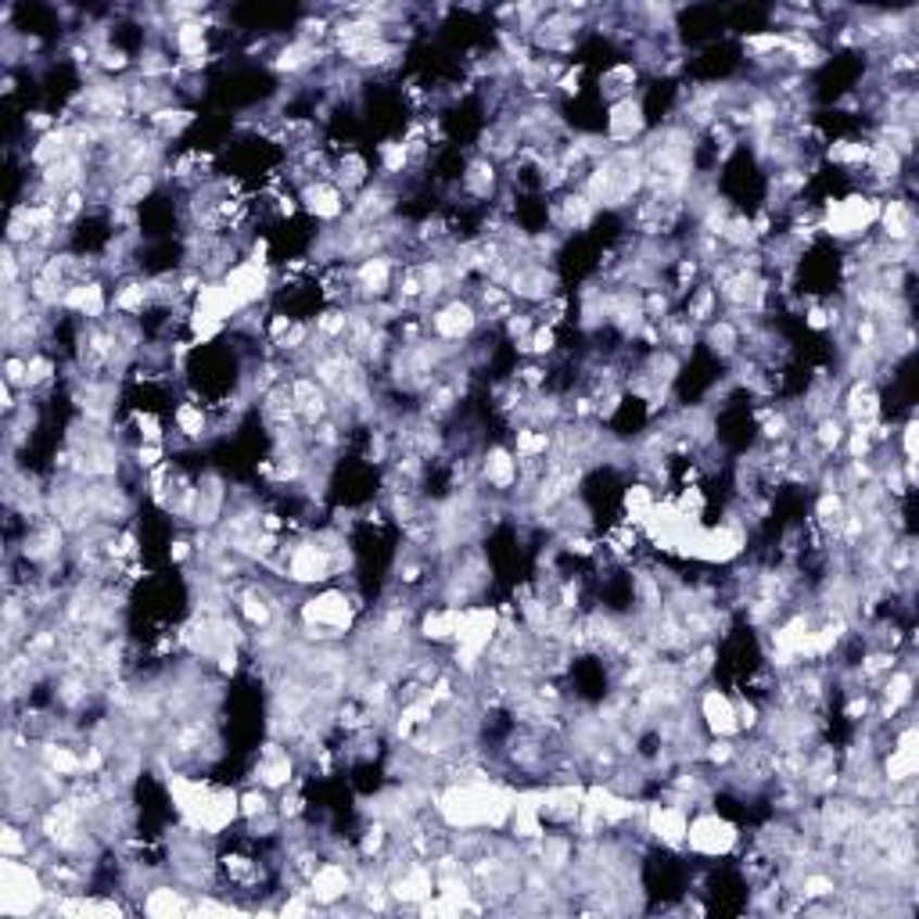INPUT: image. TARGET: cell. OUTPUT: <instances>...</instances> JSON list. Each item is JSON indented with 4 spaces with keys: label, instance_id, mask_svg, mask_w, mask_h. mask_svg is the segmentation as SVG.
<instances>
[{
    "label": "cell",
    "instance_id": "cell-47",
    "mask_svg": "<svg viewBox=\"0 0 919 919\" xmlns=\"http://www.w3.org/2000/svg\"><path fill=\"white\" fill-rule=\"evenodd\" d=\"M166 557H169V564H191V561H198V553H194V539L191 536H176V539H169V550H166Z\"/></svg>",
    "mask_w": 919,
    "mask_h": 919
},
{
    "label": "cell",
    "instance_id": "cell-34",
    "mask_svg": "<svg viewBox=\"0 0 919 919\" xmlns=\"http://www.w3.org/2000/svg\"><path fill=\"white\" fill-rule=\"evenodd\" d=\"M844 514H847V500L841 492H819L816 506H811V528L822 532V539H830L836 528H841Z\"/></svg>",
    "mask_w": 919,
    "mask_h": 919
},
{
    "label": "cell",
    "instance_id": "cell-42",
    "mask_svg": "<svg viewBox=\"0 0 919 919\" xmlns=\"http://www.w3.org/2000/svg\"><path fill=\"white\" fill-rule=\"evenodd\" d=\"M129 431L137 435V442H162L166 445V439H169L166 420H162L155 410H134V414H129Z\"/></svg>",
    "mask_w": 919,
    "mask_h": 919
},
{
    "label": "cell",
    "instance_id": "cell-8",
    "mask_svg": "<svg viewBox=\"0 0 919 919\" xmlns=\"http://www.w3.org/2000/svg\"><path fill=\"white\" fill-rule=\"evenodd\" d=\"M299 754H294L288 744H280V740L269 737L263 747H259L255 754V765H252V772H249V780L259 783V786H266V791H274L280 794L285 786L294 783V776H299Z\"/></svg>",
    "mask_w": 919,
    "mask_h": 919
},
{
    "label": "cell",
    "instance_id": "cell-13",
    "mask_svg": "<svg viewBox=\"0 0 919 919\" xmlns=\"http://www.w3.org/2000/svg\"><path fill=\"white\" fill-rule=\"evenodd\" d=\"M646 104L640 93H632L626 101H615L607 104V123H604V137L610 140L615 148H629V144H640L646 137Z\"/></svg>",
    "mask_w": 919,
    "mask_h": 919
},
{
    "label": "cell",
    "instance_id": "cell-41",
    "mask_svg": "<svg viewBox=\"0 0 919 919\" xmlns=\"http://www.w3.org/2000/svg\"><path fill=\"white\" fill-rule=\"evenodd\" d=\"M517 352H521L525 360H543V363H550L553 356H557L561 352V341H557V331H553V327H546V324H539L532 335H528L521 345H514Z\"/></svg>",
    "mask_w": 919,
    "mask_h": 919
},
{
    "label": "cell",
    "instance_id": "cell-40",
    "mask_svg": "<svg viewBox=\"0 0 919 919\" xmlns=\"http://www.w3.org/2000/svg\"><path fill=\"white\" fill-rule=\"evenodd\" d=\"M37 841H40V833L33 830V827H22V822L4 819V830H0V855H8V858H26Z\"/></svg>",
    "mask_w": 919,
    "mask_h": 919
},
{
    "label": "cell",
    "instance_id": "cell-20",
    "mask_svg": "<svg viewBox=\"0 0 919 919\" xmlns=\"http://www.w3.org/2000/svg\"><path fill=\"white\" fill-rule=\"evenodd\" d=\"M144 916H155V919H169V916H187L194 909V898H191V891L184 887V883H176L173 877L166 880H155L148 887V894L140 898L137 905Z\"/></svg>",
    "mask_w": 919,
    "mask_h": 919
},
{
    "label": "cell",
    "instance_id": "cell-36",
    "mask_svg": "<svg viewBox=\"0 0 919 919\" xmlns=\"http://www.w3.org/2000/svg\"><path fill=\"white\" fill-rule=\"evenodd\" d=\"M349 316H352L349 305H324V310L313 316V335L327 341V345H338V341L345 338Z\"/></svg>",
    "mask_w": 919,
    "mask_h": 919
},
{
    "label": "cell",
    "instance_id": "cell-25",
    "mask_svg": "<svg viewBox=\"0 0 919 919\" xmlns=\"http://www.w3.org/2000/svg\"><path fill=\"white\" fill-rule=\"evenodd\" d=\"M331 180L341 187V191H345V198L352 202V198H356L363 187L374 180L370 159L363 155V151H356V148H341L338 159H335V176H331Z\"/></svg>",
    "mask_w": 919,
    "mask_h": 919
},
{
    "label": "cell",
    "instance_id": "cell-33",
    "mask_svg": "<svg viewBox=\"0 0 919 919\" xmlns=\"http://www.w3.org/2000/svg\"><path fill=\"white\" fill-rule=\"evenodd\" d=\"M194 123H198L194 109H187V104H169V109H162V112L151 115L144 126H151L162 140H166V144H173V140H180Z\"/></svg>",
    "mask_w": 919,
    "mask_h": 919
},
{
    "label": "cell",
    "instance_id": "cell-11",
    "mask_svg": "<svg viewBox=\"0 0 919 919\" xmlns=\"http://www.w3.org/2000/svg\"><path fill=\"white\" fill-rule=\"evenodd\" d=\"M596 216H600V209L589 202V198L579 191V187H571V191H561V194L550 202V209H546L550 230H557L564 241H568L571 234H582V230L593 227Z\"/></svg>",
    "mask_w": 919,
    "mask_h": 919
},
{
    "label": "cell",
    "instance_id": "cell-15",
    "mask_svg": "<svg viewBox=\"0 0 919 919\" xmlns=\"http://www.w3.org/2000/svg\"><path fill=\"white\" fill-rule=\"evenodd\" d=\"M299 205L305 216L327 223V227H338L349 216V198L335 180H310L305 187H299Z\"/></svg>",
    "mask_w": 919,
    "mask_h": 919
},
{
    "label": "cell",
    "instance_id": "cell-44",
    "mask_svg": "<svg viewBox=\"0 0 919 919\" xmlns=\"http://www.w3.org/2000/svg\"><path fill=\"white\" fill-rule=\"evenodd\" d=\"M500 327H503V338L511 341V345H521V341L539 327V316H536V310H514Z\"/></svg>",
    "mask_w": 919,
    "mask_h": 919
},
{
    "label": "cell",
    "instance_id": "cell-17",
    "mask_svg": "<svg viewBox=\"0 0 919 919\" xmlns=\"http://www.w3.org/2000/svg\"><path fill=\"white\" fill-rule=\"evenodd\" d=\"M352 866L338 863V858H324L320 869L310 877V898L320 905V909H338L341 902L352 898Z\"/></svg>",
    "mask_w": 919,
    "mask_h": 919
},
{
    "label": "cell",
    "instance_id": "cell-22",
    "mask_svg": "<svg viewBox=\"0 0 919 919\" xmlns=\"http://www.w3.org/2000/svg\"><path fill=\"white\" fill-rule=\"evenodd\" d=\"M173 435H180V439L191 445H202L212 439V410L202 403V399H180V403L173 406Z\"/></svg>",
    "mask_w": 919,
    "mask_h": 919
},
{
    "label": "cell",
    "instance_id": "cell-26",
    "mask_svg": "<svg viewBox=\"0 0 919 919\" xmlns=\"http://www.w3.org/2000/svg\"><path fill=\"white\" fill-rule=\"evenodd\" d=\"M640 65L632 62V58H621V62L615 65H607L604 73L596 76V90H600V98H604L607 104H615V101H626L635 93V87H640Z\"/></svg>",
    "mask_w": 919,
    "mask_h": 919
},
{
    "label": "cell",
    "instance_id": "cell-19",
    "mask_svg": "<svg viewBox=\"0 0 919 919\" xmlns=\"http://www.w3.org/2000/svg\"><path fill=\"white\" fill-rule=\"evenodd\" d=\"M230 511V481L219 470H202L198 475V506H194V528H219V521Z\"/></svg>",
    "mask_w": 919,
    "mask_h": 919
},
{
    "label": "cell",
    "instance_id": "cell-46",
    "mask_svg": "<svg viewBox=\"0 0 919 919\" xmlns=\"http://www.w3.org/2000/svg\"><path fill=\"white\" fill-rule=\"evenodd\" d=\"M241 651L244 646H219L216 657H212V671H216L219 679H230V676H238L241 671Z\"/></svg>",
    "mask_w": 919,
    "mask_h": 919
},
{
    "label": "cell",
    "instance_id": "cell-21",
    "mask_svg": "<svg viewBox=\"0 0 919 919\" xmlns=\"http://www.w3.org/2000/svg\"><path fill=\"white\" fill-rule=\"evenodd\" d=\"M841 420L844 424H873L883 417V403H880V388L877 381H847L841 392Z\"/></svg>",
    "mask_w": 919,
    "mask_h": 919
},
{
    "label": "cell",
    "instance_id": "cell-43",
    "mask_svg": "<svg viewBox=\"0 0 919 919\" xmlns=\"http://www.w3.org/2000/svg\"><path fill=\"white\" fill-rule=\"evenodd\" d=\"M238 808H241V822L244 819H255V816H266V811H274L277 808V801H274V791H266V786H244L241 797H238Z\"/></svg>",
    "mask_w": 919,
    "mask_h": 919
},
{
    "label": "cell",
    "instance_id": "cell-29",
    "mask_svg": "<svg viewBox=\"0 0 919 919\" xmlns=\"http://www.w3.org/2000/svg\"><path fill=\"white\" fill-rule=\"evenodd\" d=\"M194 310L216 316L223 324H234L241 313V302L234 299V291L223 285V280H205V288L198 291V299H194Z\"/></svg>",
    "mask_w": 919,
    "mask_h": 919
},
{
    "label": "cell",
    "instance_id": "cell-48",
    "mask_svg": "<svg viewBox=\"0 0 919 919\" xmlns=\"http://www.w3.org/2000/svg\"><path fill=\"white\" fill-rule=\"evenodd\" d=\"M26 356H8L4 360V385L18 388V392H26Z\"/></svg>",
    "mask_w": 919,
    "mask_h": 919
},
{
    "label": "cell",
    "instance_id": "cell-45",
    "mask_svg": "<svg viewBox=\"0 0 919 919\" xmlns=\"http://www.w3.org/2000/svg\"><path fill=\"white\" fill-rule=\"evenodd\" d=\"M582 79H586V62H568V68L561 73V79L553 84V93L557 98H579L582 93Z\"/></svg>",
    "mask_w": 919,
    "mask_h": 919
},
{
    "label": "cell",
    "instance_id": "cell-27",
    "mask_svg": "<svg viewBox=\"0 0 919 919\" xmlns=\"http://www.w3.org/2000/svg\"><path fill=\"white\" fill-rule=\"evenodd\" d=\"M536 863L553 877H564L575 866V833L568 830H546L539 836V855Z\"/></svg>",
    "mask_w": 919,
    "mask_h": 919
},
{
    "label": "cell",
    "instance_id": "cell-1",
    "mask_svg": "<svg viewBox=\"0 0 919 919\" xmlns=\"http://www.w3.org/2000/svg\"><path fill=\"white\" fill-rule=\"evenodd\" d=\"M54 887L47 883L43 869H37L29 858H8L0 863V916L26 919L47 912Z\"/></svg>",
    "mask_w": 919,
    "mask_h": 919
},
{
    "label": "cell",
    "instance_id": "cell-18",
    "mask_svg": "<svg viewBox=\"0 0 919 919\" xmlns=\"http://www.w3.org/2000/svg\"><path fill=\"white\" fill-rule=\"evenodd\" d=\"M877 227H880L877 238H883V241H891V244H916V227H919V219H916L912 198H905V194H887V198H880Z\"/></svg>",
    "mask_w": 919,
    "mask_h": 919
},
{
    "label": "cell",
    "instance_id": "cell-24",
    "mask_svg": "<svg viewBox=\"0 0 919 919\" xmlns=\"http://www.w3.org/2000/svg\"><path fill=\"white\" fill-rule=\"evenodd\" d=\"M701 341L708 345L712 356L722 363H733L737 356H744V331H740V324L726 313L715 316L708 327H701Z\"/></svg>",
    "mask_w": 919,
    "mask_h": 919
},
{
    "label": "cell",
    "instance_id": "cell-4",
    "mask_svg": "<svg viewBox=\"0 0 919 919\" xmlns=\"http://www.w3.org/2000/svg\"><path fill=\"white\" fill-rule=\"evenodd\" d=\"M744 833L729 816H722L715 805L690 811V827H687V852L697 858H729L737 855Z\"/></svg>",
    "mask_w": 919,
    "mask_h": 919
},
{
    "label": "cell",
    "instance_id": "cell-14",
    "mask_svg": "<svg viewBox=\"0 0 919 919\" xmlns=\"http://www.w3.org/2000/svg\"><path fill=\"white\" fill-rule=\"evenodd\" d=\"M388 894H392V905H403V909H417L420 902H428L435 894V869L428 858H410L399 873L388 877Z\"/></svg>",
    "mask_w": 919,
    "mask_h": 919
},
{
    "label": "cell",
    "instance_id": "cell-23",
    "mask_svg": "<svg viewBox=\"0 0 919 919\" xmlns=\"http://www.w3.org/2000/svg\"><path fill=\"white\" fill-rule=\"evenodd\" d=\"M460 615H464V607H453V604L424 607L420 618H417V640L428 643V646H453L456 629H460Z\"/></svg>",
    "mask_w": 919,
    "mask_h": 919
},
{
    "label": "cell",
    "instance_id": "cell-28",
    "mask_svg": "<svg viewBox=\"0 0 919 919\" xmlns=\"http://www.w3.org/2000/svg\"><path fill=\"white\" fill-rule=\"evenodd\" d=\"M822 159L830 162V166L844 169L858 176L866 169V159H869V137H841V140H830L827 148H822Z\"/></svg>",
    "mask_w": 919,
    "mask_h": 919
},
{
    "label": "cell",
    "instance_id": "cell-32",
    "mask_svg": "<svg viewBox=\"0 0 919 919\" xmlns=\"http://www.w3.org/2000/svg\"><path fill=\"white\" fill-rule=\"evenodd\" d=\"M657 506V492L646 486V481H632V486L621 489V521L632 528H643L646 517L654 514Z\"/></svg>",
    "mask_w": 919,
    "mask_h": 919
},
{
    "label": "cell",
    "instance_id": "cell-39",
    "mask_svg": "<svg viewBox=\"0 0 919 919\" xmlns=\"http://www.w3.org/2000/svg\"><path fill=\"white\" fill-rule=\"evenodd\" d=\"M550 445H553V431H543V428H528V424H521V428H514V442H511V450L517 460H543L550 453Z\"/></svg>",
    "mask_w": 919,
    "mask_h": 919
},
{
    "label": "cell",
    "instance_id": "cell-16",
    "mask_svg": "<svg viewBox=\"0 0 919 919\" xmlns=\"http://www.w3.org/2000/svg\"><path fill=\"white\" fill-rule=\"evenodd\" d=\"M500 187H503V173H500L496 162L486 159V155H470L464 162V173H460V180H456V191L464 194L470 205H492L500 194Z\"/></svg>",
    "mask_w": 919,
    "mask_h": 919
},
{
    "label": "cell",
    "instance_id": "cell-2",
    "mask_svg": "<svg viewBox=\"0 0 919 919\" xmlns=\"http://www.w3.org/2000/svg\"><path fill=\"white\" fill-rule=\"evenodd\" d=\"M877 216H880V198L855 187L852 194L827 198L819 205V234H827V238L841 244H855L869 238V230L877 227Z\"/></svg>",
    "mask_w": 919,
    "mask_h": 919
},
{
    "label": "cell",
    "instance_id": "cell-5",
    "mask_svg": "<svg viewBox=\"0 0 919 919\" xmlns=\"http://www.w3.org/2000/svg\"><path fill=\"white\" fill-rule=\"evenodd\" d=\"M420 320L428 327V338H439L445 345H464V341H470L481 331V313L467 294L439 302L431 313H424Z\"/></svg>",
    "mask_w": 919,
    "mask_h": 919
},
{
    "label": "cell",
    "instance_id": "cell-38",
    "mask_svg": "<svg viewBox=\"0 0 919 919\" xmlns=\"http://www.w3.org/2000/svg\"><path fill=\"white\" fill-rule=\"evenodd\" d=\"M26 363H29V367H26V395H40V392H47V388L58 381V360L47 349L26 356Z\"/></svg>",
    "mask_w": 919,
    "mask_h": 919
},
{
    "label": "cell",
    "instance_id": "cell-31",
    "mask_svg": "<svg viewBox=\"0 0 919 919\" xmlns=\"http://www.w3.org/2000/svg\"><path fill=\"white\" fill-rule=\"evenodd\" d=\"M880 776L887 780V786L909 783L919 776V747H883L880 751Z\"/></svg>",
    "mask_w": 919,
    "mask_h": 919
},
{
    "label": "cell",
    "instance_id": "cell-37",
    "mask_svg": "<svg viewBox=\"0 0 919 919\" xmlns=\"http://www.w3.org/2000/svg\"><path fill=\"white\" fill-rule=\"evenodd\" d=\"M811 442L819 445V453L822 456H836L841 453V445H844V435H847V424L841 420V414H830V417H819V420H811Z\"/></svg>",
    "mask_w": 919,
    "mask_h": 919
},
{
    "label": "cell",
    "instance_id": "cell-35",
    "mask_svg": "<svg viewBox=\"0 0 919 919\" xmlns=\"http://www.w3.org/2000/svg\"><path fill=\"white\" fill-rule=\"evenodd\" d=\"M377 169H381L385 180L403 184L410 176V151L403 144V137H388L377 144Z\"/></svg>",
    "mask_w": 919,
    "mask_h": 919
},
{
    "label": "cell",
    "instance_id": "cell-7",
    "mask_svg": "<svg viewBox=\"0 0 919 919\" xmlns=\"http://www.w3.org/2000/svg\"><path fill=\"white\" fill-rule=\"evenodd\" d=\"M643 827L654 844L668 847V852H687V827H690V808L676 805V801H646L643 808Z\"/></svg>",
    "mask_w": 919,
    "mask_h": 919
},
{
    "label": "cell",
    "instance_id": "cell-3",
    "mask_svg": "<svg viewBox=\"0 0 919 919\" xmlns=\"http://www.w3.org/2000/svg\"><path fill=\"white\" fill-rule=\"evenodd\" d=\"M280 561H285V575L291 586L299 589H316L335 582V557L313 539V532L305 536H285L280 546Z\"/></svg>",
    "mask_w": 919,
    "mask_h": 919
},
{
    "label": "cell",
    "instance_id": "cell-6",
    "mask_svg": "<svg viewBox=\"0 0 919 919\" xmlns=\"http://www.w3.org/2000/svg\"><path fill=\"white\" fill-rule=\"evenodd\" d=\"M395 274H399V259L392 252L352 263V305H370V302L392 299Z\"/></svg>",
    "mask_w": 919,
    "mask_h": 919
},
{
    "label": "cell",
    "instance_id": "cell-30",
    "mask_svg": "<svg viewBox=\"0 0 919 919\" xmlns=\"http://www.w3.org/2000/svg\"><path fill=\"white\" fill-rule=\"evenodd\" d=\"M679 313L693 327H708L715 316H722V305H718V291L712 288V280H701L697 288H690L687 299L679 302Z\"/></svg>",
    "mask_w": 919,
    "mask_h": 919
},
{
    "label": "cell",
    "instance_id": "cell-9",
    "mask_svg": "<svg viewBox=\"0 0 919 919\" xmlns=\"http://www.w3.org/2000/svg\"><path fill=\"white\" fill-rule=\"evenodd\" d=\"M693 712H697L708 737H740L737 697L722 687H701L693 693Z\"/></svg>",
    "mask_w": 919,
    "mask_h": 919
},
{
    "label": "cell",
    "instance_id": "cell-10",
    "mask_svg": "<svg viewBox=\"0 0 919 919\" xmlns=\"http://www.w3.org/2000/svg\"><path fill=\"white\" fill-rule=\"evenodd\" d=\"M223 285L234 291V299L241 302V310L269 302V294L277 291V269L274 266H255L249 259L230 266V274L223 277Z\"/></svg>",
    "mask_w": 919,
    "mask_h": 919
},
{
    "label": "cell",
    "instance_id": "cell-12",
    "mask_svg": "<svg viewBox=\"0 0 919 919\" xmlns=\"http://www.w3.org/2000/svg\"><path fill=\"white\" fill-rule=\"evenodd\" d=\"M517 478H521V464H517V456L511 445H489V450H481L478 456V486L489 489V496H511L517 489Z\"/></svg>",
    "mask_w": 919,
    "mask_h": 919
},
{
    "label": "cell",
    "instance_id": "cell-49",
    "mask_svg": "<svg viewBox=\"0 0 919 919\" xmlns=\"http://www.w3.org/2000/svg\"><path fill=\"white\" fill-rule=\"evenodd\" d=\"M0 90H4V98H11V93L18 90V79H15V73H4V87H0Z\"/></svg>",
    "mask_w": 919,
    "mask_h": 919
}]
</instances>
